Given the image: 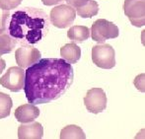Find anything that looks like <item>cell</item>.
<instances>
[{
  "label": "cell",
  "mask_w": 145,
  "mask_h": 139,
  "mask_svg": "<svg viewBox=\"0 0 145 139\" xmlns=\"http://www.w3.org/2000/svg\"><path fill=\"white\" fill-rule=\"evenodd\" d=\"M76 18V11L73 7L65 4L52 8L50 14V24L59 29H65L71 26Z\"/></svg>",
  "instance_id": "5"
},
{
  "label": "cell",
  "mask_w": 145,
  "mask_h": 139,
  "mask_svg": "<svg viewBox=\"0 0 145 139\" xmlns=\"http://www.w3.org/2000/svg\"><path fill=\"white\" fill-rule=\"evenodd\" d=\"M92 60L98 67L103 69H112L116 66V52L109 44H102L93 46Z\"/></svg>",
  "instance_id": "4"
},
{
  "label": "cell",
  "mask_w": 145,
  "mask_h": 139,
  "mask_svg": "<svg viewBox=\"0 0 145 139\" xmlns=\"http://www.w3.org/2000/svg\"><path fill=\"white\" fill-rule=\"evenodd\" d=\"M90 37V29L86 26H73L67 32V38L72 42H83Z\"/></svg>",
  "instance_id": "13"
},
{
  "label": "cell",
  "mask_w": 145,
  "mask_h": 139,
  "mask_svg": "<svg viewBox=\"0 0 145 139\" xmlns=\"http://www.w3.org/2000/svg\"><path fill=\"white\" fill-rule=\"evenodd\" d=\"M134 85L138 90L141 92H144V74H140L134 80Z\"/></svg>",
  "instance_id": "21"
},
{
  "label": "cell",
  "mask_w": 145,
  "mask_h": 139,
  "mask_svg": "<svg viewBox=\"0 0 145 139\" xmlns=\"http://www.w3.org/2000/svg\"><path fill=\"white\" fill-rule=\"evenodd\" d=\"M50 29L48 15L42 9L23 7L10 14L6 32L22 46L40 42Z\"/></svg>",
  "instance_id": "2"
},
{
  "label": "cell",
  "mask_w": 145,
  "mask_h": 139,
  "mask_svg": "<svg viewBox=\"0 0 145 139\" xmlns=\"http://www.w3.org/2000/svg\"><path fill=\"white\" fill-rule=\"evenodd\" d=\"M73 80L70 63L62 58H40L25 71L23 89L30 104H48L64 95Z\"/></svg>",
  "instance_id": "1"
},
{
  "label": "cell",
  "mask_w": 145,
  "mask_h": 139,
  "mask_svg": "<svg viewBox=\"0 0 145 139\" xmlns=\"http://www.w3.org/2000/svg\"><path fill=\"white\" fill-rule=\"evenodd\" d=\"M23 0H0V7L6 11L16 9Z\"/></svg>",
  "instance_id": "18"
},
{
  "label": "cell",
  "mask_w": 145,
  "mask_h": 139,
  "mask_svg": "<svg viewBox=\"0 0 145 139\" xmlns=\"http://www.w3.org/2000/svg\"><path fill=\"white\" fill-rule=\"evenodd\" d=\"M40 52L38 48L31 46H22L15 52V59L18 66L21 68H28L40 59Z\"/></svg>",
  "instance_id": "9"
},
{
  "label": "cell",
  "mask_w": 145,
  "mask_h": 139,
  "mask_svg": "<svg viewBox=\"0 0 145 139\" xmlns=\"http://www.w3.org/2000/svg\"><path fill=\"white\" fill-rule=\"evenodd\" d=\"M107 95L102 88H92L84 98V105L87 111L95 114L107 109Z\"/></svg>",
  "instance_id": "7"
},
{
  "label": "cell",
  "mask_w": 145,
  "mask_h": 139,
  "mask_svg": "<svg viewBox=\"0 0 145 139\" xmlns=\"http://www.w3.org/2000/svg\"><path fill=\"white\" fill-rule=\"evenodd\" d=\"M25 83V71L18 66H12L7 72L0 78L2 87L10 90L11 92H19L23 89Z\"/></svg>",
  "instance_id": "8"
},
{
  "label": "cell",
  "mask_w": 145,
  "mask_h": 139,
  "mask_svg": "<svg viewBox=\"0 0 145 139\" xmlns=\"http://www.w3.org/2000/svg\"><path fill=\"white\" fill-rule=\"evenodd\" d=\"M60 55L66 62L74 64L80 59L81 50L75 42L66 44L60 48Z\"/></svg>",
  "instance_id": "12"
},
{
  "label": "cell",
  "mask_w": 145,
  "mask_h": 139,
  "mask_svg": "<svg viewBox=\"0 0 145 139\" xmlns=\"http://www.w3.org/2000/svg\"><path fill=\"white\" fill-rule=\"evenodd\" d=\"M17 42L6 31H0V57L3 54H10Z\"/></svg>",
  "instance_id": "14"
},
{
  "label": "cell",
  "mask_w": 145,
  "mask_h": 139,
  "mask_svg": "<svg viewBox=\"0 0 145 139\" xmlns=\"http://www.w3.org/2000/svg\"><path fill=\"white\" fill-rule=\"evenodd\" d=\"M60 138L61 139H85L84 131L82 128L78 125L75 124H71V125H67L61 130L60 132Z\"/></svg>",
  "instance_id": "15"
},
{
  "label": "cell",
  "mask_w": 145,
  "mask_h": 139,
  "mask_svg": "<svg viewBox=\"0 0 145 139\" xmlns=\"http://www.w3.org/2000/svg\"><path fill=\"white\" fill-rule=\"evenodd\" d=\"M65 1L67 2V4L69 6L77 9V8L83 7L84 5H86L88 2H89V0H65Z\"/></svg>",
  "instance_id": "20"
},
{
  "label": "cell",
  "mask_w": 145,
  "mask_h": 139,
  "mask_svg": "<svg viewBox=\"0 0 145 139\" xmlns=\"http://www.w3.org/2000/svg\"><path fill=\"white\" fill-rule=\"evenodd\" d=\"M5 67H6V61L4 60V59L0 58V74H1L2 71L5 69Z\"/></svg>",
  "instance_id": "23"
},
{
  "label": "cell",
  "mask_w": 145,
  "mask_h": 139,
  "mask_svg": "<svg viewBox=\"0 0 145 139\" xmlns=\"http://www.w3.org/2000/svg\"><path fill=\"white\" fill-rule=\"evenodd\" d=\"M44 136V127L38 121L23 123L18 127L19 139H40Z\"/></svg>",
  "instance_id": "10"
},
{
  "label": "cell",
  "mask_w": 145,
  "mask_h": 139,
  "mask_svg": "<svg viewBox=\"0 0 145 139\" xmlns=\"http://www.w3.org/2000/svg\"><path fill=\"white\" fill-rule=\"evenodd\" d=\"M90 34L94 42L104 44L107 40L118 38L120 31L113 22H109L106 19H98L92 24Z\"/></svg>",
  "instance_id": "3"
},
{
  "label": "cell",
  "mask_w": 145,
  "mask_h": 139,
  "mask_svg": "<svg viewBox=\"0 0 145 139\" xmlns=\"http://www.w3.org/2000/svg\"><path fill=\"white\" fill-rule=\"evenodd\" d=\"M13 102L9 95L0 92V119L10 116Z\"/></svg>",
  "instance_id": "17"
},
{
  "label": "cell",
  "mask_w": 145,
  "mask_h": 139,
  "mask_svg": "<svg viewBox=\"0 0 145 139\" xmlns=\"http://www.w3.org/2000/svg\"><path fill=\"white\" fill-rule=\"evenodd\" d=\"M77 14L81 18H92L99 12V4L95 0H89V2L83 7L77 8Z\"/></svg>",
  "instance_id": "16"
},
{
  "label": "cell",
  "mask_w": 145,
  "mask_h": 139,
  "mask_svg": "<svg viewBox=\"0 0 145 139\" xmlns=\"http://www.w3.org/2000/svg\"><path fill=\"white\" fill-rule=\"evenodd\" d=\"M9 16H10L9 11L3 10L0 7V31H6Z\"/></svg>",
  "instance_id": "19"
},
{
  "label": "cell",
  "mask_w": 145,
  "mask_h": 139,
  "mask_svg": "<svg viewBox=\"0 0 145 139\" xmlns=\"http://www.w3.org/2000/svg\"><path fill=\"white\" fill-rule=\"evenodd\" d=\"M124 14L137 28L145 25V0H124Z\"/></svg>",
  "instance_id": "6"
},
{
  "label": "cell",
  "mask_w": 145,
  "mask_h": 139,
  "mask_svg": "<svg viewBox=\"0 0 145 139\" xmlns=\"http://www.w3.org/2000/svg\"><path fill=\"white\" fill-rule=\"evenodd\" d=\"M16 119L22 123H28V122L34 121L36 118L40 116V109L36 105L33 104H25L18 107L15 111Z\"/></svg>",
  "instance_id": "11"
},
{
  "label": "cell",
  "mask_w": 145,
  "mask_h": 139,
  "mask_svg": "<svg viewBox=\"0 0 145 139\" xmlns=\"http://www.w3.org/2000/svg\"><path fill=\"white\" fill-rule=\"evenodd\" d=\"M63 0H42V2L46 6H52V5H56V4L62 2Z\"/></svg>",
  "instance_id": "22"
}]
</instances>
